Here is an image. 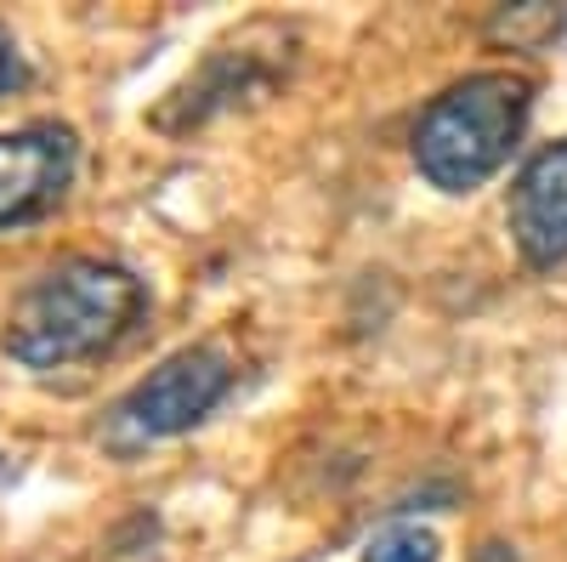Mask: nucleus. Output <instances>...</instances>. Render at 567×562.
<instances>
[{"label": "nucleus", "mask_w": 567, "mask_h": 562, "mask_svg": "<svg viewBox=\"0 0 567 562\" xmlns=\"http://www.w3.org/2000/svg\"><path fill=\"white\" fill-rule=\"evenodd\" d=\"M148 313V285L109 256H69L18 296L7 352L23 369H69L109 358Z\"/></svg>", "instance_id": "1"}, {"label": "nucleus", "mask_w": 567, "mask_h": 562, "mask_svg": "<svg viewBox=\"0 0 567 562\" xmlns=\"http://www.w3.org/2000/svg\"><path fill=\"white\" fill-rule=\"evenodd\" d=\"M534 114V80L523 69H477L443 85L414 120V171L437 194H477L505 171Z\"/></svg>", "instance_id": "2"}, {"label": "nucleus", "mask_w": 567, "mask_h": 562, "mask_svg": "<svg viewBox=\"0 0 567 562\" xmlns=\"http://www.w3.org/2000/svg\"><path fill=\"white\" fill-rule=\"evenodd\" d=\"M233 381H239V364H233L227 347H216V341L176 347L109 409L103 443L114 454H136V449H154V443L194 432L199 420L216 415V403L233 392Z\"/></svg>", "instance_id": "3"}, {"label": "nucleus", "mask_w": 567, "mask_h": 562, "mask_svg": "<svg viewBox=\"0 0 567 562\" xmlns=\"http://www.w3.org/2000/svg\"><path fill=\"white\" fill-rule=\"evenodd\" d=\"M74 171H80V143L69 125L0 131V227H23L58 211Z\"/></svg>", "instance_id": "4"}, {"label": "nucleus", "mask_w": 567, "mask_h": 562, "mask_svg": "<svg viewBox=\"0 0 567 562\" xmlns=\"http://www.w3.org/2000/svg\"><path fill=\"white\" fill-rule=\"evenodd\" d=\"M511 245L534 273L567 267V136L545 143L511 182L505 200Z\"/></svg>", "instance_id": "5"}, {"label": "nucleus", "mask_w": 567, "mask_h": 562, "mask_svg": "<svg viewBox=\"0 0 567 562\" xmlns=\"http://www.w3.org/2000/svg\"><path fill=\"white\" fill-rule=\"evenodd\" d=\"M278 52H284V40H278V45H250V40H239V52H233V45H221V52L171 98V109H159L154 120H176L171 131H187V125H205V120L221 114V109H239V103H250V98H267V91L278 85V74H284Z\"/></svg>", "instance_id": "6"}, {"label": "nucleus", "mask_w": 567, "mask_h": 562, "mask_svg": "<svg viewBox=\"0 0 567 562\" xmlns=\"http://www.w3.org/2000/svg\"><path fill=\"white\" fill-rule=\"evenodd\" d=\"M567 23V12H550V7H505L488 18V40H505L511 52H534V45L556 40Z\"/></svg>", "instance_id": "7"}, {"label": "nucleus", "mask_w": 567, "mask_h": 562, "mask_svg": "<svg viewBox=\"0 0 567 562\" xmlns=\"http://www.w3.org/2000/svg\"><path fill=\"white\" fill-rule=\"evenodd\" d=\"M363 562H437V534L420 523H392L369 540Z\"/></svg>", "instance_id": "8"}, {"label": "nucleus", "mask_w": 567, "mask_h": 562, "mask_svg": "<svg viewBox=\"0 0 567 562\" xmlns=\"http://www.w3.org/2000/svg\"><path fill=\"white\" fill-rule=\"evenodd\" d=\"M18 80V45H12V34L0 29V91H7Z\"/></svg>", "instance_id": "9"}, {"label": "nucleus", "mask_w": 567, "mask_h": 562, "mask_svg": "<svg viewBox=\"0 0 567 562\" xmlns=\"http://www.w3.org/2000/svg\"><path fill=\"white\" fill-rule=\"evenodd\" d=\"M471 562H523V556H516V545H505V540H488V545H477Z\"/></svg>", "instance_id": "10"}]
</instances>
